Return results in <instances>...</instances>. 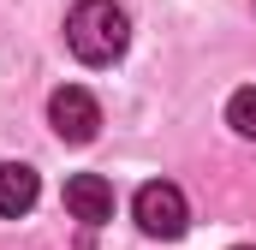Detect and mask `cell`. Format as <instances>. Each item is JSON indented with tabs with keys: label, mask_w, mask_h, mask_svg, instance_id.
Masks as SVG:
<instances>
[{
	"label": "cell",
	"mask_w": 256,
	"mask_h": 250,
	"mask_svg": "<svg viewBox=\"0 0 256 250\" xmlns=\"http://www.w3.org/2000/svg\"><path fill=\"white\" fill-rule=\"evenodd\" d=\"M126 42H131V18L114 0H78L66 12V48L84 66H114L126 54Z\"/></svg>",
	"instance_id": "obj_1"
},
{
	"label": "cell",
	"mask_w": 256,
	"mask_h": 250,
	"mask_svg": "<svg viewBox=\"0 0 256 250\" xmlns=\"http://www.w3.org/2000/svg\"><path fill=\"white\" fill-rule=\"evenodd\" d=\"M131 214H137V226L149 232V238H185V226H191V202H185V190L167 185V179H149V185L131 196Z\"/></svg>",
	"instance_id": "obj_2"
},
{
	"label": "cell",
	"mask_w": 256,
	"mask_h": 250,
	"mask_svg": "<svg viewBox=\"0 0 256 250\" xmlns=\"http://www.w3.org/2000/svg\"><path fill=\"white\" fill-rule=\"evenodd\" d=\"M48 125H54V137H60V143H90V137L102 131V102H96L90 90L66 84V90L48 96Z\"/></svg>",
	"instance_id": "obj_3"
},
{
	"label": "cell",
	"mask_w": 256,
	"mask_h": 250,
	"mask_svg": "<svg viewBox=\"0 0 256 250\" xmlns=\"http://www.w3.org/2000/svg\"><path fill=\"white\" fill-rule=\"evenodd\" d=\"M66 214L84 220V226L114 220V185H108L102 173H72V179H66Z\"/></svg>",
	"instance_id": "obj_4"
},
{
	"label": "cell",
	"mask_w": 256,
	"mask_h": 250,
	"mask_svg": "<svg viewBox=\"0 0 256 250\" xmlns=\"http://www.w3.org/2000/svg\"><path fill=\"white\" fill-rule=\"evenodd\" d=\"M36 196H42L36 167H24V161H0V214H6V220L30 214V208H36Z\"/></svg>",
	"instance_id": "obj_5"
},
{
	"label": "cell",
	"mask_w": 256,
	"mask_h": 250,
	"mask_svg": "<svg viewBox=\"0 0 256 250\" xmlns=\"http://www.w3.org/2000/svg\"><path fill=\"white\" fill-rule=\"evenodd\" d=\"M226 125H232L238 137H256V84L232 90V102H226Z\"/></svg>",
	"instance_id": "obj_6"
},
{
	"label": "cell",
	"mask_w": 256,
	"mask_h": 250,
	"mask_svg": "<svg viewBox=\"0 0 256 250\" xmlns=\"http://www.w3.org/2000/svg\"><path fill=\"white\" fill-rule=\"evenodd\" d=\"M232 250H250V244H232Z\"/></svg>",
	"instance_id": "obj_7"
}]
</instances>
